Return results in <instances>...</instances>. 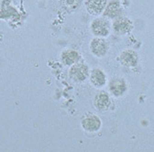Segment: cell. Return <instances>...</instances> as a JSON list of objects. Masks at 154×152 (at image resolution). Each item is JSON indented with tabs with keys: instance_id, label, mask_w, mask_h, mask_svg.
<instances>
[{
	"instance_id": "4fadbf2b",
	"label": "cell",
	"mask_w": 154,
	"mask_h": 152,
	"mask_svg": "<svg viewBox=\"0 0 154 152\" xmlns=\"http://www.w3.org/2000/svg\"><path fill=\"white\" fill-rule=\"evenodd\" d=\"M75 2V0H67V3L69 4V5H72V4H73Z\"/></svg>"
},
{
	"instance_id": "6da1fadb",
	"label": "cell",
	"mask_w": 154,
	"mask_h": 152,
	"mask_svg": "<svg viewBox=\"0 0 154 152\" xmlns=\"http://www.w3.org/2000/svg\"><path fill=\"white\" fill-rule=\"evenodd\" d=\"M88 75V68L85 64H75L70 69V76L77 82L85 81Z\"/></svg>"
},
{
	"instance_id": "ba28073f",
	"label": "cell",
	"mask_w": 154,
	"mask_h": 152,
	"mask_svg": "<svg viewBox=\"0 0 154 152\" xmlns=\"http://www.w3.org/2000/svg\"><path fill=\"white\" fill-rule=\"evenodd\" d=\"M120 59L123 64L127 65V66H135L137 64V55L135 54L133 51L131 50H126L124 51L121 56H120Z\"/></svg>"
},
{
	"instance_id": "7c38bea8",
	"label": "cell",
	"mask_w": 154,
	"mask_h": 152,
	"mask_svg": "<svg viewBox=\"0 0 154 152\" xmlns=\"http://www.w3.org/2000/svg\"><path fill=\"white\" fill-rule=\"evenodd\" d=\"M121 9L118 2H111L106 8L105 15L109 17H115L120 14Z\"/></svg>"
},
{
	"instance_id": "5b68a950",
	"label": "cell",
	"mask_w": 154,
	"mask_h": 152,
	"mask_svg": "<svg viewBox=\"0 0 154 152\" xmlns=\"http://www.w3.org/2000/svg\"><path fill=\"white\" fill-rule=\"evenodd\" d=\"M109 88L114 96H119L126 91V84L122 79H113L110 82Z\"/></svg>"
},
{
	"instance_id": "8992f818",
	"label": "cell",
	"mask_w": 154,
	"mask_h": 152,
	"mask_svg": "<svg viewBox=\"0 0 154 152\" xmlns=\"http://www.w3.org/2000/svg\"><path fill=\"white\" fill-rule=\"evenodd\" d=\"M94 105L99 110H106L110 105V99L106 93H100L94 98Z\"/></svg>"
},
{
	"instance_id": "8fae6325",
	"label": "cell",
	"mask_w": 154,
	"mask_h": 152,
	"mask_svg": "<svg viewBox=\"0 0 154 152\" xmlns=\"http://www.w3.org/2000/svg\"><path fill=\"white\" fill-rule=\"evenodd\" d=\"M62 58L65 64L71 65L72 63H75L76 62H78L79 54L74 50H65L62 54Z\"/></svg>"
},
{
	"instance_id": "277c9868",
	"label": "cell",
	"mask_w": 154,
	"mask_h": 152,
	"mask_svg": "<svg viewBox=\"0 0 154 152\" xmlns=\"http://www.w3.org/2000/svg\"><path fill=\"white\" fill-rule=\"evenodd\" d=\"M83 127L90 132H94L96 130H98L101 126V121L98 117H96L95 116H91L86 118H85L82 122Z\"/></svg>"
},
{
	"instance_id": "7a4b0ae2",
	"label": "cell",
	"mask_w": 154,
	"mask_h": 152,
	"mask_svg": "<svg viewBox=\"0 0 154 152\" xmlns=\"http://www.w3.org/2000/svg\"><path fill=\"white\" fill-rule=\"evenodd\" d=\"M91 50L96 56H102L107 50V43L102 39H94L91 42Z\"/></svg>"
},
{
	"instance_id": "30bf717a",
	"label": "cell",
	"mask_w": 154,
	"mask_h": 152,
	"mask_svg": "<svg viewBox=\"0 0 154 152\" xmlns=\"http://www.w3.org/2000/svg\"><path fill=\"white\" fill-rule=\"evenodd\" d=\"M113 27L114 29L119 33H126L130 29V22L127 18H119L115 21Z\"/></svg>"
},
{
	"instance_id": "52a82bcc",
	"label": "cell",
	"mask_w": 154,
	"mask_h": 152,
	"mask_svg": "<svg viewBox=\"0 0 154 152\" xmlns=\"http://www.w3.org/2000/svg\"><path fill=\"white\" fill-rule=\"evenodd\" d=\"M106 5V0H88L86 6L90 13H100Z\"/></svg>"
},
{
	"instance_id": "3957f363",
	"label": "cell",
	"mask_w": 154,
	"mask_h": 152,
	"mask_svg": "<svg viewBox=\"0 0 154 152\" xmlns=\"http://www.w3.org/2000/svg\"><path fill=\"white\" fill-rule=\"evenodd\" d=\"M108 29V24L104 20H95L92 24V30L96 36H106Z\"/></svg>"
},
{
	"instance_id": "9c48e42d",
	"label": "cell",
	"mask_w": 154,
	"mask_h": 152,
	"mask_svg": "<svg viewBox=\"0 0 154 152\" xmlns=\"http://www.w3.org/2000/svg\"><path fill=\"white\" fill-rule=\"evenodd\" d=\"M91 81L95 86H102L106 83V76L102 71L94 69L91 73Z\"/></svg>"
}]
</instances>
